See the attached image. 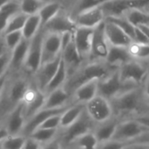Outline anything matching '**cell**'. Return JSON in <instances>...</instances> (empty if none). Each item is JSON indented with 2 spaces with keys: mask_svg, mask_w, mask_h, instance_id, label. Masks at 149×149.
Listing matches in <instances>:
<instances>
[{
  "mask_svg": "<svg viewBox=\"0 0 149 149\" xmlns=\"http://www.w3.org/2000/svg\"><path fill=\"white\" fill-rule=\"evenodd\" d=\"M32 84V77L24 72L10 73L0 97V125H3L8 115L19 105Z\"/></svg>",
  "mask_w": 149,
  "mask_h": 149,
  "instance_id": "1",
  "label": "cell"
},
{
  "mask_svg": "<svg viewBox=\"0 0 149 149\" xmlns=\"http://www.w3.org/2000/svg\"><path fill=\"white\" fill-rule=\"evenodd\" d=\"M110 103L113 116L121 121L149 113V104L143 87H138L122 93L111 99Z\"/></svg>",
  "mask_w": 149,
  "mask_h": 149,
  "instance_id": "2",
  "label": "cell"
},
{
  "mask_svg": "<svg viewBox=\"0 0 149 149\" xmlns=\"http://www.w3.org/2000/svg\"><path fill=\"white\" fill-rule=\"evenodd\" d=\"M118 69L113 68L105 61H85L76 72L68 77L63 86L66 91L70 95L76 91L80 86L93 80H102Z\"/></svg>",
  "mask_w": 149,
  "mask_h": 149,
  "instance_id": "3",
  "label": "cell"
},
{
  "mask_svg": "<svg viewBox=\"0 0 149 149\" xmlns=\"http://www.w3.org/2000/svg\"><path fill=\"white\" fill-rule=\"evenodd\" d=\"M118 74L124 84L144 87L148 78V63L132 59L118 68Z\"/></svg>",
  "mask_w": 149,
  "mask_h": 149,
  "instance_id": "4",
  "label": "cell"
},
{
  "mask_svg": "<svg viewBox=\"0 0 149 149\" xmlns=\"http://www.w3.org/2000/svg\"><path fill=\"white\" fill-rule=\"evenodd\" d=\"M95 125V122L90 118L86 110H84L81 117L76 122H74L67 128L59 129L58 138L61 140L63 147L65 148L78 137L85 133L93 132Z\"/></svg>",
  "mask_w": 149,
  "mask_h": 149,
  "instance_id": "5",
  "label": "cell"
},
{
  "mask_svg": "<svg viewBox=\"0 0 149 149\" xmlns=\"http://www.w3.org/2000/svg\"><path fill=\"white\" fill-rule=\"evenodd\" d=\"M45 36V32L40 31L30 40V46L23 71L26 76L33 77V74L41 66L42 60V45Z\"/></svg>",
  "mask_w": 149,
  "mask_h": 149,
  "instance_id": "6",
  "label": "cell"
},
{
  "mask_svg": "<svg viewBox=\"0 0 149 149\" xmlns=\"http://www.w3.org/2000/svg\"><path fill=\"white\" fill-rule=\"evenodd\" d=\"M138 87H134L132 85L124 84L118 74V69L111 73V74L102 80L99 81L98 84V95L104 97L109 101L122 93H125L128 91L135 89Z\"/></svg>",
  "mask_w": 149,
  "mask_h": 149,
  "instance_id": "7",
  "label": "cell"
},
{
  "mask_svg": "<svg viewBox=\"0 0 149 149\" xmlns=\"http://www.w3.org/2000/svg\"><path fill=\"white\" fill-rule=\"evenodd\" d=\"M148 6L149 0H108L101 6V8L106 19L109 17H123L132 10H143Z\"/></svg>",
  "mask_w": 149,
  "mask_h": 149,
  "instance_id": "8",
  "label": "cell"
},
{
  "mask_svg": "<svg viewBox=\"0 0 149 149\" xmlns=\"http://www.w3.org/2000/svg\"><path fill=\"white\" fill-rule=\"evenodd\" d=\"M46 94L40 91L32 81V84L26 91L22 101L26 122L43 109L46 102Z\"/></svg>",
  "mask_w": 149,
  "mask_h": 149,
  "instance_id": "9",
  "label": "cell"
},
{
  "mask_svg": "<svg viewBox=\"0 0 149 149\" xmlns=\"http://www.w3.org/2000/svg\"><path fill=\"white\" fill-rule=\"evenodd\" d=\"M85 110L95 124L104 122L113 116L110 101L100 95H97L87 103L85 104Z\"/></svg>",
  "mask_w": 149,
  "mask_h": 149,
  "instance_id": "10",
  "label": "cell"
},
{
  "mask_svg": "<svg viewBox=\"0 0 149 149\" xmlns=\"http://www.w3.org/2000/svg\"><path fill=\"white\" fill-rule=\"evenodd\" d=\"M111 45L106 38L104 30V21L94 28L91 53L89 61H105Z\"/></svg>",
  "mask_w": 149,
  "mask_h": 149,
  "instance_id": "11",
  "label": "cell"
},
{
  "mask_svg": "<svg viewBox=\"0 0 149 149\" xmlns=\"http://www.w3.org/2000/svg\"><path fill=\"white\" fill-rule=\"evenodd\" d=\"M61 61V54L57 57L55 60L49 61L47 63L42 64L40 68L37 70V72L33 74L32 77L33 83L35 84V86L44 92L48 84L51 82L54 74H56L60 64Z\"/></svg>",
  "mask_w": 149,
  "mask_h": 149,
  "instance_id": "12",
  "label": "cell"
},
{
  "mask_svg": "<svg viewBox=\"0 0 149 149\" xmlns=\"http://www.w3.org/2000/svg\"><path fill=\"white\" fill-rule=\"evenodd\" d=\"M77 27V26L74 23V20L71 15H68L61 11L53 19L42 26L41 29L45 33L61 35L65 33H74Z\"/></svg>",
  "mask_w": 149,
  "mask_h": 149,
  "instance_id": "13",
  "label": "cell"
},
{
  "mask_svg": "<svg viewBox=\"0 0 149 149\" xmlns=\"http://www.w3.org/2000/svg\"><path fill=\"white\" fill-rule=\"evenodd\" d=\"M93 32L94 29L92 28L77 26L73 33L74 45H76L81 57L85 61H89L91 56Z\"/></svg>",
  "mask_w": 149,
  "mask_h": 149,
  "instance_id": "14",
  "label": "cell"
},
{
  "mask_svg": "<svg viewBox=\"0 0 149 149\" xmlns=\"http://www.w3.org/2000/svg\"><path fill=\"white\" fill-rule=\"evenodd\" d=\"M64 106L61 108H55V109H42L40 111H38L35 115H33L31 118H29L23 128V131L21 132V135L25 137H28L33 131H35L37 128H39L47 118H49L52 116L62 114L69 106Z\"/></svg>",
  "mask_w": 149,
  "mask_h": 149,
  "instance_id": "15",
  "label": "cell"
},
{
  "mask_svg": "<svg viewBox=\"0 0 149 149\" xmlns=\"http://www.w3.org/2000/svg\"><path fill=\"white\" fill-rule=\"evenodd\" d=\"M61 54V39L60 34L45 33L42 45L41 65L55 60Z\"/></svg>",
  "mask_w": 149,
  "mask_h": 149,
  "instance_id": "16",
  "label": "cell"
},
{
  "mask_svg": "<svg viewBox=\"0 0 149 149\" xmlns=\"http://www.w3.org/2000/svg\"><path fill=\"white\" fill-rule=\"evenodd\" d=\"M25 124L26 118L24 115V105L21 103L8 115L2 127L6 129L9 136L21 135Z\"/></svg>",
  "mask_w": 149,
  "mask_h": 149,
  "instance_id": "17",
  "label": "cell"
},
{
  "mask_svg": "<svg viewBox=\"0 0 149 149\" xmlns=\"http://www.w3.org/2000/svg\"><path fill=\"white\" fill-rule=\"evenodd\" d=\"M61 59L67 68L68 76H71L76 72L84 62L85 61L81 57L77 48L73 40L61 51Z\"/></svg>",
  "mask_w": 149,
  "mask_h": 149,
  "instance_id": "18",
  "label": "cell"
},
{
  "mask_svg": "<svg viewBox=\"0 0 149 149\" xmlns=\"http://www.w3.org/2000/svg\"><path fill=\"white\" fill-rule=\"evenodd\" d=\"M104 30L106 38L111 46L128 47L133 42L120 27L107 19L104 20Z\"/></svg>",
  "mask_w": 149,
  "mask_h": 149,
  "instance_id": "19",
  "label": "cell"
},
{
  "mask_svg": "<svg viewBox=\"0 0 149 149\" xmlns=\"http://www.w3.org/2000/svg\"><path fill=\"white\" fill-rule=\"evenodd\" d=\"M74 20L77 26L94 29L105 20V15L99 6L77 15Z\"/></svg>",
  "mask_w": 149,
  "mask_h": 149,
  "instance_id": "20",
  "label": "cell"
},
{
  "mask_svg": "<svg viewBox=\"0 0 149 149\" xmlns=\"http://www.w3.org/2000/svg\"><path fill=\"white\" fill-rule=\"evenodd\" d=\"M99 80H93L80 86L71 96V104H86L98 95Z\"/></svg>",
  "mask_w": 149,
  "mask_h": 149,
  "instance_id": "21",
  "label": "cell"
},
{
  "mask_svg": "<svg viewBox=\"0 0 149 149\" xmlns=\"http://www.w3.org/2000/svg\"><path fill=\"white\" fill-rule=\"evenodd\" d=\"M30 40H23L19 46L11 52V62L9 67L10 73H20L23 71L26 61Z\"/></svg>",
  "mask_w": 149,
  "mask_h": 149,
  "instance_id": "22",
  "label": "cell"
},
{
  "mask_svg": "<svg viewBox=\"0 0 149 149\" xmlns=\"http://www.w3.org/2000/svg\"><path fill=\"white\" fill-rule=\"evenodd\" d=\"M120 121L121 120L119 118H118L115 116H112L110 119L104 122L96 124L93 130V133L97 137L99 143L106 142L112 139L117 126Z\"/></svg>",
  "mask_w": 149,
  "mask_h": 149,
  "instance_id": "23",
  "label": "cell"
},
{
  "mask_svg": "<svg viewBox=\"0 0 149 149\" xmlns=\"http://www.w3.org/2000/svg\"><path fill=\"white\" fill-rule=\"evenodd\" d=\"M132 60L128 48L121 47H110V50L105 62L115 69H118L121 66Z\"/></svg>",
  "mask_w": 149,
  "mask_h": 149,
  "instance_id": "24",
  "label": "cell"
},
{
  "mask_svg": "<svg viewBox=\"0 0 149 149\" xmlns=\"http://www.w3.org/2000/svg\"><path fill=\"white\" fill-rule=\"evenodd\" d=\"M46 96V102L43 109H55L72 104L71 97L63 87L59 88Z\"/></svg>",
  "mask_w": 149,
  "mask_h": 149,
  "instance_id": "25",
  "label": "cell"
},
{
  "mask_svg": "<svg viewBox=\"0 0 149 149\" xmlns=\"http://www.w3.org/2000/svg\"><path fill=\"white\" fill-rule=\"evenodd\" d=\"M20 0H12L0 8V32L4 31L11 19L20 12Z\"/></svg>",
  "mask_w": 149,
  "mask_h": 149,
  "instance_id": "26",
  "label": "cell"
},
{
  "mask_svg": "<svg viewBox=\"0 0 149 149\" xmlns=\"http://www.w3.org/2000/svg\"><path fill=\"white\" fill-rule=\"evenodd\" d=\"M85 110V104H71L61 116V127L60 129H64L71 125L76 122L83 114Z\"/></svg>",
  "mask_w": 149,
  "mask_h": 149,
  "instance_id": "27",
  "label": "cell"
},
{
  "mask_svg": "<svg viewBox=\"0 0 149 149\" xmlns=\"http://www.w3.org/2000/svg\"><path fill=\"white\" fill-rule=\"evenodd\" d=\"M68 72H67V68L65 67V64L64 62L62 61V59H61V64H60V67L56 72V74H54V77H53V79L51 80V82L48 84V85L47 86L46 90L44 91V93L46 95L51 93L52 91L59 89V88H62L67 80H68Z\"/></svg>",
  "mask_w": 149,
  "mask_h": 149,
  "instance_id": "28",
  "label": "cell"
},
{
  "mask_svg": "<svg viewBox=\"0 0 149 149\" xmlns=\"http://www.w3.org/2000/svg\"><path fill=\"white\" fill-rule=\"evenodd\" d=\"M41 29V21L39 14L28 16L22 29L23 38L31 40Z\"/></svg>",
  "mask_w": 149,
  "mask_h": 149,
  "instance_id": "29",
  "label": "cell"
},
{
  "mask_svg": "<svg viewBox=\"0 0 149 149\" xmlns=\"http://www.w3.org/2000/svg\"><path fill=\"white\" fill-rule=\"evenodd\" d=\"M61 5L59 2L51 1L46 3L38 13L40 18L41 27L44 26L47 23H48L51 19H53L59 13L61 12Z\"/></svg>",
  "mask_w": 149,
  "mask_h": 149,
  "instance_id": "30",
  "label": "cell"
},
{
  "mask_svg": "<svg viewBox=\"0 0 149 149\" xmlns=\"http://www.w3.org/2000/svg\"><path fill=\"white\" fill-rule=\"evenodd\" d=\"M99 141L93 132H91L78 137L68 146H74L79 149H97Z\"/></svg>",
  "mask_w": 149,
  "mask_h": 149,
  "instance_id": "31",
  "label": "cell"
},
{
  "mask_svg": "<svg viewBox=\"0 0 149 149\" xmlns=\"http://www.w3.org/2000/svg\"><path fill=\"white\" fill-rule=\"evenodd\" d=\"M123 17H125L135 27L143 25H149V13L141 9L132 10L126 13Z\"/></svg>",
  "mask_w": 149,
  "mask_h": 149,
  "instance_id": "32",
  "label": "cell"
},
{
  "mask_svg": "<svg viewBox=\"0 0 149 149\" xmlns=\"http://www.w3.org/2000/svg\"><path fill=\"white\" fill-rule=\"evenodd\" d=\"M127 48L132 59L140 61H149V44H139L133 41Z\"/></svg>",
  "mask_w": 149,
  "mask_h": 149,
  "instance_id": "33",
  "label": "cell"
},
{
  "mask_svg": "<svg viewBox=\"0 0 149 149\" xmlns=\"http://www.w3.org/2000/svg\"><path fill=\"white\" fill-rule=\"evenodd\" d=\"M108 0H77L76 5L73 8V15L71 16L73 19L77 15L84 13L86 11L99 7L106 3Z\"/></svg>",
  "mask_w": 149,
  "mask_h": 149,
  "instance_id": "34",
  "label": "cell"
},
{
  "mask_svg": "<svg viewBox=\"0 0 149 149\" xmlns=\"http://www.w3.org/2000/svg\"><path fill=\"white\" fill-rule=\"evenodd\" d=\"M59 132V129H46V128H38L33 131L29 137H32L35 140L39 141L41 145L47 144L53 139H54Z\"/></svg>",
  "mask_w": 149,
  "mask_h": 149,
  "instance_id": "35",
  "label": "cell"
},
{
  "mask_svg": "<svg viewBox=\"0 0 149 149\" xmlns=\"http://www.w3.org/2000/svg\"><path fill=\"white\" fill-rule=\"evenodd\" d=\"M45 4L42 0H20V12L26 16L36 15Z\"/></svg>",
  "mask_w": 149,
  "mask_h": 149,
  "instance_id": "36",
  "label": "cell"
},
{
  "mask_svg": "<svg viewBox=\"0 0 149 149\" xmlns=\"http://www.w3.org/2000/svg\"><path fill=\"white\" fill-rule=\"evenodd\" d=\"M28 16L25 15L22 13H19L18 14H16L15 16H13L11 20L9 21V23L7 24L5 31H4V34L6 33H10L13 32H19V31H22L25 23L26 21Z\"/></svg>",
  "mask_w": 149,
  "mask_h": 149,
  "instance_id": "37",
  "label": "cell"
},
{
  "mask_svg": "<svg viewBox=\"0 0 149 149\" xmlns=\"http://www.w3.org/2000/svg\"><path fill=\"white\" fill-rule=\"evenodd\" d=\"M105 19L117 25L133 40L136 27L133 26L125 17H109V18H106Z\"/></svg>",
  "mask_w": 149,
  "mask_h": 149,
  "instance_id": "38",
  "label": "cell"
},
{
  "mask_svg": "<svg viewBox=\"0 0 149 149\" xmlns=\"http://www.w3.org/2000/svg\"><path fill=\"white\" fill-rule=\"evenodd\" d=\"M26 138L23 135L8 136L2 143L3 149H22L26 141Z\"/></svg>",
  "mask_w": 149,
  "mask_h": 149,
  "instance_id": "39",
  "label": "cell"
},
{
  "mask_svg": "<svg viewBox=\"0 0 149 149\" xmlns=\"http://www.w3.org/2000/svg\"><path fill=\"white\" fill-rule=\"evenodd\" d=\"M3 38L6 45V47L10 52H12L14 48H16L19 46V44L24 40L22 31L13 32L10 33L4 34Z\"/></svg>",
  "mask_w": 149,
  "mask_h": 149,
  "instance_id": "40",
  "label": "cell"
},
{
  "mask_svg": "<svg viewBox=\"0 0 149 149\" xmlns=\"http://www.w3.org/2000/svg\"><path fill=\"white\" fill-rule=\"evenodd\" d=\"M133 142H121L117 140H109L106 142L99 143L97 149H124L126 146Z\"/></svg>",
  "mask_w": 149,
  "mask_h": 149,
  "instance_id": "41",
  "label": "cell"
},
{
  "mask_svg": "<svg viewBox=\"0 0 149 149\" xmlns=\"http://www.w3.org/2000/svg\"><path fill=\"white\" fill-rule=\"evenodd\" d=\"M61 114L59 115H54L47 118L39 128H46V129H60L61 127ZM38 129V128H37Z\"/></svg>",
  "mask_w": 149,
  "mask_h": 149,
  "instance_id": "42",
  "label": "cell"
},
{
  "mask_svg": "<svg viewBox=\"0 0 149 149\" xmlns=\"http://www.w3.org/2000/svg\"><path fill=\"white\" fill-rule=\"evenodd\" d=\"M10 62H11V52H7L2 57H0V79L8 73Z\"/></svg>",
  "mask_w": 149,
  "mask_h": 149,
  "instance_id": "43",
  "label": "cell"
},
{
  "mask_svg": "<svg viewBox=\"0 0 149 149\" xmlns=\"http://www.w3.org/2000/svg\"><path fill=\"white\" fill-rule=\"evenodd\" d=\"M40 149H64V147L57 135V137L54 139H53L52 141L42 145Z\"/></svg>",
  "mask_w": 149,
  "mask_h": 149,
  "instance_id": "44",
  "label": "cell"
},
{
  "mask_svg": "<svg viewBox=\"0 0 149 149\" xmlns=\"http://www.w3.org/2000/svg\"><path fill=\"white\" fill-rule=\"evenodd\" d=\"M133 41L137 42V43H139V44H149L148 39L146 37L144 33L139 27L135 28V33H134Z\"/></svg>",
  "mask_w": 149,
  "mask_h": 149,
  "instance_id": "45",
  "label": "cell"
},
{
  "mask_svg": "<svg viewBox=\"0 0 149 149\" xmlns=\"http://www.w3.org/2000/svg\"><path fill=\"white\" fill-rule=\"evenodd\" d=\"M41 144L35 140L34 139H33L32 137H26V141L24 144V149H40L41 148Z\"/></svg>",
  "mask_w": 149,
  "mask_h": 149,
  "instance_id": "46",
  "label": "cell"
},
{
  "mask_svg": "<svg viewBox=\"0 0 149 149\" xmlns=\"http://www.w3.org/2000/svg\"><path fill=\"white\" fill-rule=\"evenodd\" d=\"M61 51L73 40V33H65L61 35Z\"/></svg>",
  "mask_w": 149,
  "mask_h": 149,
  "instance_id": "47",
  "label": "cell"
},
{
  "mask_svg": "<svg viewBox=\"0 0 149 149\" xmlns=\"http://www.w3.org/2000/svg\"><path fill=\"white\" fill-rule=\"evenodd\" d=\"M124 149H149V144L133 142V143H131L128 146H126Z\"/></svg>",
  "mask_w": 149,
  "mask_h": 149,
  "instance_id": "48",
  "label": "cell"
},
{
  "mask_svg": "<svg viewBox=\"0 0 149 149\" xmlns=\"http://www.w3.org/2000/svg\"><path fill=\"white\" fill-rule=\"evenodd\" d=\"M134 119H136L137 121H139L140 124H142L143 125H145L146 127L149 128V113L139 116L134 118Z\"/></svg>",
  "mask_w": 149,
  "mask_h": 149,
  "instance_id": "49",
  "label": "cell"
},
{
  "mask_svg": "<svg viewBox=\"0 0 149 149\" xmlns=\"http://www.w3.org/2000/svg\"><path fill=\"white\" fill-rule=\"evenodd\" d=\"M7 52H10V51L7 49L6 45L5 43V40H4V38L2 37L1 39H0V57H2Z\"/></svg>",
  "mask_w": 149,
  "mask_h": 149,
  "instance_id": "50",
  "label": "cell"
},
{
  "mask_svg": "<svg viewBox=\"0 0 149 149\" xmlns=\"http://www.w3.org/2000/svg\"><path fill=\"white\" fill-rule=\"evenodd\" d=\"M9 136L8 132L5 127H0V144H2L3 141Z\"/></svg>",
  "mask_w": 149,
  "mask_h": 149,
  "instance_id": "51",
  "label": "cell"
},
{
  "mask_svg": "<svg viewBox=\"0 0 149 149\" xmlns=\"http://www.w3.org/2000/svg\"><path fill=\"white\" fill-rule=\"evenodd\" d=\"M138 27L144 33V34L149 40V25H143V26H140Z\"/></svg>",
  "mask_w": 149,
  "mask_h": 149,
  "instance_id": "52",
  "label": "cell"
},
{
  "mask_svg": "<svg viewBox=\"0 0 149 149\" xmlns=\"http://www.w3.org/2000/svg\"><path fill=\"white\" fill-rule=\"evenodd\" d=\"M143 88H144V91H145V95H146L147 103L149 104V79H147V81L145 84V85H144Z\"/></svg>",
  "mask_w": 149,
  "mask_h": 149,
  "instance_id": "53",
  "label": "cell"
},
{
  "mask_svg": "<svg viewBox=\"0 0 149 149\" xmlns=\"http://www.w3.org/2000/svg\"><path fill=\"white\" fill-rule=\"evenodd\" d=\"M7 76H8V73L6 74L5 77H3L1 79H0V97H1V94L3 92V90H4V87H5V84H6V81Z\"/></svg>",
  "mask_w": 149,
  "mask_h": 149,
  "instance_id": "54",
  "label": "cell"
},
{
  "mask_svg": "<svg viewBox=\"0 0 149 149\" xmlns=\"http://www.w3.org/2000/svg\"><path fill=\"white\" fill-rule=\"evenodd\" d=\"M10 1H12V0H0V8H1L3 6H5L6 3L10 2Z\"/></svg>",
  "mask_w": 149,
  "mask_h": 149,
  "instance_id": "55",
  "label": "cell"
},
{
  "mask_svg": "<svg viewBox=\"0 0 149 149\" xmlns=\"http://www.w3.org/2000/svg\"><path fill=\"white\" fill-rule=\"evenodd\" d=\"M64 149H79V148L74 147V146H67V147H65Z\"/></svg>",
  "mask_w": 149,
  "mask_h": 149,
  "instance_id": "56",
  "label": "cell"
},
{
  "mask_svg": "<svg viewBox=\"0 0 149 149\" xmlns=\"http://www.w3.org/2000/svg\"><path fill=\"white\" fill-rule=\"evenodd\" d=\"M43 2L45 3H48V2H51V1H54V0H42Z\"/></svg>",
  "mask_w": 149,
  "mask_h": 149,
  "instance_id": "57",
  "label": "cell"
},
{
  "mask_svg": "<svg viewBox=\"0 0 149 149\" xmlns=\"http://www.w3.org/2000/svg\"><path fill=\"white\" fill-rule=\"evenodd\" d=\"M4 36V33H1V32H0V39H1L2 37Z\"/></svg>",
  "mask_w": 149,
  "mask_h": 149,
  "instance_id": "58",
  "label": "cell"
},
{
  "mask_svg": "<svg viewBox=\"0 0 149 149\" xmlns=\"http://www.w3.org/2000/svg\"><path fill=\"white\" fill-rule=\"evenodd\" d=\"M147 63H148V78L147 79H149V61H147Z\"/></svg>",
  "mask_w": 149,
  "mask_h": 149,
  "instance_id": "59",
  "label": "cell"
},
{
  "mask_svg": "<svg viewBox=\"0 0 149 149\" xmlns=\"http://www.w3.org/2000/svg\"><path fill=\"white\" fill-rule=\"evenodd\" d=\"M0 149H3L2 148V144H0Z\"/></svg>",
  "mask_w": 149,
  "mask_h": 149,
  "instance_id": "60",
  "label": "cell"
},
{
  "mask_svg": "<svg viewBox=\"0 0 149 149\" xmlns=\"http://www.w3.org/2000/svg\"><path fill=\"white\" fill-rule=\"evenodd\" d=\"M0 127H2V126H1V125H0Z\"/></svg>",
  "mask_w": 149,
  "mask_h": 149,
  "instance_id": "61",
  "label": "cell"
},
{
  "mask_svg": "<svg viewBox=\"0 0 149 149\" xmlns=\"http://www.w3.org/2000/svg\"><path fill=\"white\" fill-rule=\"evenodd\" d=\"M22 149H24V148H22Z\"/></svg>",
  "mask_w": 149,
  "mask_h": 149,
  "instance_id": "62",
  "label": "cell"
},
{
  "mask_svg": "<svg viewBox=\"0 0 149 149\" xmlns=\"http://www.w3.org/2000/svg\"><path fill=\"white\" fill-rule=\"evenodd\" d=\"M2 148H3V147H2Z\"/></svg>",
  "mask_w": 149,
  "mask_h": 149,
  "instance_id": "63",
  "label": "cell"
}]
</instances>
